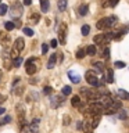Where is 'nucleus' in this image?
Returning a JSON list of instances; mask_svg holds the SVG:
<instances>
[{
	"instance_id": "58836bf2",
	"label": "nucleus",
	"mask_w": 129,
	"mask_h": 133,
	"mask_svg": "<svg viewBox=\"0 0 129 133\" xmlns=\"http://www.w3.org/2000/svg\"><path fill=\"white\" fill-rule=\"evenodd\" d=\"M101 6H103V7H108V6H110V0H103V2H101Z\"/></svg>"
},
{
	"instance_id": "412c9836",
	"label": "nucleus",
	"mask_w": 129,
	"mask_h": 133,
	"mask_svg": "<svg viewBox=\"0 0 129 133\" xmlns=\"http://www.w3.org/2000/svg\"><path fill=\"white\" fill-rule=\"evenodd\" d=\"M106 81L108 83H114V72H112V69H107V78Z\"/></svg>"
},
{
	"instance_id": "4be33fe9",
	"label": "nucleus",
	"mask_w": 129,
	"mask_h": 133,
	"mask_svg": "<svg viewBox=\"0 0 129 133\" xmlns=\"http://www.w3.org/2000/svg\"><path fill=\"white\" fill-rule=\"evenodd\" d=\"M118 96L121 97V100H129V93H128V91H125L124 89L118 90Z\"/></svg>"
},
{
	"instance_id": "c03bdc74",
	"label": "nucleus",
	"mask_w": 129,
	"mask_h": 133,
	"mask_svg": "<svg viewBox=\"0 0 129 133\" xmlns=\"http://www.w3.org/2000/svg\"><path fill=\"white\" fill-rule=\"evenodd\" d=\"M24 4H25V6H31V4H32V0H24Z\"/></svg>"
},
{
	"instance_id": "49530a36",
	"label": "nucleus",
	"mask_w": 129,
	"mask_h": 133,
	"mask_svg": "<svg viewBox=\"0 0 129 133\" xmlns=\"http://www.w3.org/2000/svg\"><path fill=\"white\" fill-rule=\"evenodd\" d=\"M76 128L78 129H82V121H79V122L76 123Z\"/></svg>"
},
{
	"instance_id": "79ce46f5",
	"label": "nucleus",
	"mask_w": 129,
	"mask_h": 133,
	"mask_svg": "<svg viewBox=\"0 0 129 133\" xmlns=\"http://www.w3.org/2000/svg\"><path fill=\"white\" fill-rule=\"evenodd\" d=\"M4 101H6V96H3L2 93H0V104L4 103Z\"/></svg>"
},
{
	"instance_id": "f03ea898",
	"label": "nucleus",
	"mask_w": 129,
	"mask_h": 133,
	"mask_svg": "<svg viewBox=\"0 0 129 133\" xmlns=\"http://www.w3.org/2000/svg\"><path fill=\"white\" fill-rule=\"evenodd\" d=\"M86 111H87V114L92 115V116L93 115H101L103 111H104V107H103V104H100L99 101H94V103L89 104V107L86 108Z\"/></svg>"
},
{
	"instance_id": "09e8293b",
	"label": "nucleus",
	"mask_w": 129,
	"mask_h": 133,
	"mask_svg": "<svg viewBox=\"0 0 129 133\" xmlns=\"http://www.w3.org/2000/svg\"><path fill=\"white\" fill-rule=\"evenodd\" d=\"M0 4H2V0H0Z\"/></svg>"
},
{
	"instance_id": "c756f323",
	"label": "nucleus",
	"mask_w": 129,
	"mask_h": 133,
	"mask_svg": "<svg viewBox=\"0 0 129 133\" xmlns=\"http://www.w3.org/2000/svg\"><path fill=\"white\" fill-rule=\"evenodd\" d=\"M71 91H72L71 86H64V87H62V94H64V96H69Z\"/></svg>"
},
{
	"instance_id": "dca6fc26",
	"label": "nucleus",
	"mask_w": 129,
	"mask_h": 133,
	"mask_svg": "<svg viewBox=\"0 0 129 133\" xmlns=\"http://www.w3.org/2000/svg\"><path fill=\"white\" fill-rule=\"evenodd\" d=\"M50 8V2L49 0H40V10L42 12H47Z\"/></svg>"
},
{
	"instance_id": "0eeeda50",
	"label": "nucleus",
	"mask_w": 129,
	"mask_h": 133,
	"mask_svg": "<svg viewBox=\"0 0 129 133\" xmlns=\"http://www.w3.org/2000/svg\"><path fill=\"white\" fill-rule=\"evenodd\" d=\"M11 15L17 19L22 15V6H21L20 2H15V3L11 4Z\"/></svg>"
},
{
	"instance_id": "a878e982",
	"label": "nucleus",
	"mask_w": 129,
	"mask_h": 133,
	"mask_svg": "<svg viewBox=\"0 0 129 133\" xmlns=\"http://www.w3.org/2000/svg\"><path fill=\"white\" fill-rule=\"evenodd\" d=\"M22 32H24L27 36H33V33H35V32H33V29H32V28H28V26L22 28Z\"/></svg>"
},
{
	"instance_id": "f704fd0d",
	"label": "nucleus",
	"mask_w": 129,
	"mask_h": 133,
	"mask_svg": "<svg viewBox=\"0 0 129 133\" xmlns=\"http://www.w3.org/2000/svg\"><path fill=\"white\" fill-rule=\"evenodd\" d=\"M50 46H51L53 49H56L57 46H58V42H57V39H51V40H50Z\"/></svg>"
},
{
	"instance_id": "37998d69",
	"label": "nucleus",
	"mask_w": 129,
	"mask_h": 133,
	"mask_svg": "<svg viewBox=\"0 0 129 133\" xmlns=\"http://www.w3.org/2000/svg\"><path fill=\"white\" fill-rule=\"evenodd\" d=\"M14 26H15V28H20V26H21V21H20V19H17L15 22H14Z\"/></svg>"
},
{
	"instance_id": "8fccbe9b",
	"label": "nucleus",
	"mask_w": 129,
	"mask_h": 133,
	"mask_svg": "<svg viewBox=\"0 0 129 133\" xmlns=\"http://www.w3.org/2000/svg\"><path fill=\"white\" fill-rule=\"evenodd\" d=\"M128 28H129V25H128Z\"/></svg>"
},
{
	"instance_id": "1a4fd4ad",
	"label": "nucleus",
	"mask_w": 129,
	"mask_h": 133,
	"mask_svg": "<svg viewBox=\"0 0 129 133\" xmlns=\"http://www.w3.org/2000/svg\"><path fill=\"white\" fill-rule=\"evenodd\" d=\"M39 21H40V14H39V12H37V11L31 12V15H29V22H31L32 25H36Z\"/></svg>"
},
{
	"instance_id": "9d476101",
	"label": "nucleus",
	"mask_w": 129,
	"mask_h": 133,
	"mask_svg": "<svg viewBox=\"0 0 129 133\" xmlns=\"http://www.w3.org/2000/svg\"><path fill=\"white\" fill-rule=\"evenodd\" d=\"M56 62H57V54H56V53L50 54V57H49V61H47V68H49V69L54 68V65H56Z\"/></svg>"
},
{
	"instance_id": "4468645a",
	"label": "nucleus",
	"mask_w": 129,
	"mask_h": 133,
	"mask_svg": "<svg viewBox=\"0 0 129 133\" xmlns=\"http://www.w3.org/2000/svg\"><path fill=\"white\" fill-rule=\"evenodd\" d=\"M68 76H69L72 83H79L81 82V76H79L76 72H74V71H68Z\"/></svg>"
},
{
	"instance_id": "e433bc0d",
	"label": "nucleus",
	"mask_w": 129,
	"mask_h": 133,
	"mask_svg": "<svg viewBox=\"0 0 129 133\" xmlns=\"http://www.w3.org/2000/svg\"><path fill=\"white\" fill-rule=\"evenodd\" d=\"M69 121H71L69 115H65L64 116V125H69Z\"/></svg>"
},
{
	"instance_id": "a211bd4d",
	"label": "nucleus",
	"mask_w": 129,
	"mask_h": 133,
	"mask_svg": "<svg viewBox=\"0 0 129 133\" xmlns=\"http://www.w3.org/2000/svg\"><path fill=\"white\" fill-rule=\"evenodd\" d=\"M67 4H68V0H58V2H57V7H58V10H60V11H65Z\"/></svg>"
},
{
	"instance_id": "4c0bfd02",
	"label": "nucleus",
	"mask_w": 129,
	"mask_h": 133,
	"mask_svg": "<svg viewBox=\"0 0 129 133\" xmlns=\"http://www.w3.org/2000/svg\"><path fill=\"white\" fill-rule=\"evenodd\" d=\"M119 118H121V119H125V118H126V111H121V112H119Z\"/></svg>"
},
{
	"instance_id": "c85d7f7f",
	"label": "nucleus",
	"mask_w": 129,
	"mask_h": 133,
	"mask_svg": "<svg viewBox=\"0 0 129 133\" xmlns=\"http://www.w3.org/2000/svg\"><path fill=\"white\" fill-rule=\"evenodd\" d=\"M7 10H8L7 4H0V15H4V14H7Z\"/></svg>"
},
{
	"instance_id": "72a5a7b5",
	"label": "nucleus",
	"mask_w": 129,
	"mask_h": 133,
	"mask_svg": "<svg viewBox=\"0 0 129 133\" xmlns=\"http://www.w3.org/2000/svg\"><path fill=\"white\" fill-rule=\"evenodd\" d=\"M103 57H104V58H108V57H110V49H108V47L104 49V51H103Z\"/></svg>"
},
{
	"instance_id": "393cba45",
	"label": "nucleus",
	"mask_w": 129,
	"mask_h": 133,
	"mask_svg": "<svg viewBox=\"0 0 129 133\" xmlns=\"http://www.w3.org/2000/svg\"><path fill=\"white\" fill-rule=\"evenodd\" d=\"M75 56H76V58H78V60H82V58L86 56V51H85L83 49H79L78 51H76V54H75Z\"/></svg>"
},
{
	"instance_id": "c9c22d12",
	"label": "nucleus",
	"mask_w": 129,
	"mask_h": 133,
	"mask_svg": "<svg viewBox=\"0 0 129 133\" xmlns=\"http://www.w3.org/2000/svg\"><path fill=\"white\" fill-rule=\"evenodd\" d=\"M51 87H50V86H44V90H43V93L44 94H50V93H51Z\"/></svg>"
},
{
	"instance_id": "ddd939ff",
	"label": "nucleus",
	"mask_w": 129,
	"mask_h": 133,
	"mask_svg": "<svg viewBox=\"0 0 129 133\" xmlns=\"http://www.w3.org/2000/svg\"><path fill=\"white\" fill-rule=\"evenodd\" d=\"M39 122H40V119L39 118H35L31 122V126H29V130H31L32 133H37V129H39Z\"/></svg>"
},
{
	"instance_id": "de8ad7c7",
	"label": "nucleus",
	"mask_w": 129,
	"mask_h": 133,
	"mask_svg": "<svg viewBox=\"0 0 129 133\" xmlns=\"http://www.w3.org/2000/svg\"><path fill=\"white\" fill-rule=\"evenodd\" d=\"M4 112H6V110H4V108H3V107H0V115H3V114H4Z\"/></svg>"
},
{
	"instance_id": "7c9ffc66",
	"label": "nucleus",
	"mask_w": 129,
	"mask_h": 133,
	"mask_svg": "<svg viewBox=\"0 0 129 133\" xmlns=\"http://www.w3.org/2000/svg\"><path fill=\"white\" fill-rule=\"evenodd\" d=\"M114 65L117 66V68H125V66H126V64H125L124 61H115Z\"/></svg>"
},
{
	"instance_id": "5701e85b",
	"label": "nucleus",
	"mask_w": 129,
	"mask_h": 133,
	"mask_svg": "<svg viewBox=\"0 0 129 133\" xmlns=\"http://www.w3.org/2000/svg\"><path fill=\"white\" fill-rule=\"evenodd\" d=\"M93 66H94V69L97 71V72H103V71H104V64H103V62H100V61L93 62Z\"/></svg>"
},
{
	"instance_id": "f3484780",
	"label": "nucleus",
	"mask_w": 129,
	"mask_h": 133,
	"mask_svg": "<svg viewBox=\"0 0 129 133\" xmlns=\"http://www.w3.org/2000/svg\"><path fill=\"white\" fill-rule=\"evenodd\" d=\"M71 104H72L74 107L79 108V107L82 105V100H81V97H79V96H74V97L71 98Z\"/></svg>"
},
{
	"instance_id": "f257e3e1",
	"label": "nucleus",
	"mask_w": 129,
	"mask_h": 133,
	"mask_svg": "<svg viewBox=\"0 0 129 133\" xmlns=\"http://www.w3.org/2000/svg\"><path fill=\"white\" fill-rule=\"evenodd\" d=\"M115 21H117L115 17H106V18L99 19L97 24H96V26H97V29H100V31H104V29L111 28L112 25L115 24Z\"/></svg>"
},
{
	"instance_id": "20e7f679",
	"label": "nucleus",
	"mask_w": 129,
	"mask_h": 133,
	"mask_svg": "<svg viewBox=\"0 0 129 133\" xmlns=\"http://www.w3.org/2000/svg\"><path fill=\"white\" fill-rule=\"evenodd\" d=\"M25 71L28 75H35L37 71V65H36V58H29L25 62Z\"/></svg>"
},
{
	"instance_id": "7ed1b4c3",
	"label": "nucleus",
	"mask_w": 129,
	"mask_h": 133,
	"mask_svg": "<svg viewBox=\"0 0 129 133\" xmlns=\"http://www.w3.org/2000/svg\"><path fill=\"white\" fill-rule=\"evenodd\" d=\"M121 107H122V103L119 101V100H112V103L110 105H107L104 108L103 114H107V115H111V114H115L117 111L121 110Z\"/></svg>"
},
{
	"instance_id": "a18cd8bd",
	"label": "nucleus",
	"mask_w": 129,
	"mask_h": 133,
	"mask_svg": "<svg viewBox=\"0 0 129 133\" xmlns=\"http://www.w3.org/2000/svg\"><path fill=\"white\" fill-rule=\"evenodd\" d=\"M29 82H31L32 85H35V83H37V82H39V79H29Z\"/></svg>"
},
{
	"instance_id": "2f4dec72",
	"label": "nucleus",
	"mask_w": 129,
	"mask_h": 133,
	"mask_svg": "<svg viewBox=\"0 0 129 133\" xmlns=\"http://www.w3.org/2000/svg\"><path fill=\"white\" fill-rule=\"evenodd\" d=\"M10 121H11V116H4V118L2 119V121H0V125H4V123H8V122H10Z\"/></svg>"
},
{
	"instance_id": "39448f33",
	"label": "nucleus",
	"mask_w": 129,
	"mask_h": 133,
	"mask_svg": "<svg viewBox=\"0 0 129 133\" xmlns=\"http://www.w3.org/2000/svg\"><path fill=\"white\" fill-rule=\"evenodd\" d=\"M85 79H86V82L89 83V85L99 86V78H97V75H96L94 71H87V72L85 74Z\"/></svg>"
},
{
	"instance_id": "6ab92c4d",
	"label": "nucleus",
	"mask_w": 129,
	"mask_h": 133,
	"mask_svg": "<svg viewBox=\"0 0 129 133\" xmlns=\"http://www.w3.org/2000/svg\"><path fill=\"white\" fill-rule=\"evenodd\" d=\"M85 51H86V54H87V56H94L97 50H96V46H94V44H89V46L86 47V50H85Z\"/></svg>"
},
{
	"instance_id": "aec40b11",
	"label": "nucleus",
	"mask_w": 129,
	"mask_h": 133,
	"mask_svg": "<svg viewBox=\"0 0 129 133\" xmlns=\"http://www.w3.org/2000/svg\"><path fill=\"white\" fill-rule=\"evenodd\" d=\"M87 11H89V7H87V4H82L81 7H79V15L85 17L87 14Z\"/></svg>"
},
{
	"instance_id": "ea45409f",
	"label": "nucleus",
	"mask_w": 129,
	"mask_h": 133,
	"mask_svg": "<svg viewBox=\"0 0 129 133\" xmlns=\"http://www.w3.org/2000/svg\"><path fill=\"white\" fill-rule=\"evenodd\" d=\"M118 2H119V0H110V6L111 7H115L117 4H118Z\"/></svg>"
},
{
	"instance_id": "9b49d317",
	"label": "nucleus",
	"mask_w": 129,
	"mask_h": 133,
	"mask_svg": "<svg viewBox=\"0 0 129 133\" xmlns=\"http://www.w3.org/2000/svg\"><path fill=\"white\" fill-rule=\"evenodd\" d=\"M93 42L94 44H107L106 42V37H104V33H100V35H96L93 37Z\"/></svg>"
},
{
	"instance_id": "423d86ee",
	"label": "nucleus",
	"mask_w": 129,
	"mask_h": 133,
	"mask_svg": "<svg viewBox=\"0 0 129 133\" xmlns=\"http://www.w3.org/2000/svg\"><path fill=\"white\" fill-rule=\"evenodd\" d=\"M65 40H67V24L62 22L58 28V43L60 44H65Z\"/></svg>"
},
{
	"instance_id": "6e6552de",
	"label": "nucleus",
	"mask_w": 129,
	"mask_h": 133,
	"mask_svg": "<svg viewBox=\"0 0 129 133\" xmlns=\"http://www.w3.org/2000/svg\"><path fill=\"white\" fill-rule=\"evenodd\" d=\"M25 47V42H24V37H17L15 42H14V49L17 51H22Z\"/></svg>"
},
{
	"instance_id": "b1692460",
	"label": "nucleus",
	"mask_w": 129,
	"mask_h": 133,
	"mask_svg": "<svg viewBox=\"0 0 129 133\" xmlns=\"http://www.w3.org/2000/svg\"><path fill=\"white\" fill-rule=\"evenodd\" d=\"M4 28H6V31H12L15 26H14V22H11V21H7V22H4Z\"/></svg>"
},
{
	"instance_id": "bb28decb",
	"label": "nucleus",
	"mask_w": 129,
	"mask_h": 133,
	"mask_svg": "<svg viewBox=\"0 0 129 133\" xmlns=\"http://www.w3.org/2000/svg\"><path fill=\"white\" fill-rule=\"evenodd\" d=\"M81 32H82L83 36H87V35H89V32H90V26H89V25H83L82 29H81Z\"/></svg>"
},
{
	"instance_id": "473e14b6",
	"label": "nucleus",
	"mask_w": 129,
	"mask_h": 133,
	"mask_svg": "<svg viewBox=\"0 0 129 133\" xmlns=\"http://www.w3.org/2000/svg\"><path fill=\"white\" fill-rule=\"evenodd\" d=\"M47 51H49V44L43 43L42 44V54H47Z\"/></svg>"
},
{
	"instance_id": "a19ab883",
	"label": "nucleus",
	"mask_w": 129,
	"mask_h": 133,
	"mask_svg": "<svg viewBox=\"0 0 129 133\" xmlns=\"http://www.w3.org/2000/svg\"><path fill=\"white\" fill-rule=\"evenodd\" d=\"M14 93L15 94H21V93H22V87H17V90L14 89Z\"/></svg>"
},
{
	"instance_id": "2eb2a0df",
	"label": "nucleus",
	"mask_w": 129,
	"mask_h": 133,
	"mask_svg": "<svg viewBox=\"0 0 129 133\" xmlns=\"http://www.w3.org/2000/svg\"><path fill=\"white\" fill-rule=\"evenodd\" d=\"M8 42H10V36H8V33H4V32H0V43L3 46L8 44Z\"/></svg>"
},
{
	"instance_id": "cd10ccee",
	"label": "nucleus",
	"mask_w": 129,
	"mask_h": 133,
	"mask_svg": "<svg viewBox=\"0 0 129 133\" xmlns=\"http://www.w3.org/2000/svg\"><path fill=\"white\" fill-rule=\"evenodd\" d=\"M21 64H22V57H17V58H14V61H12V66H15V68H17V66H20Z\"/></svg>"
},
{
	"instance_id": "f8f14e48",
	"label": "nucleus",
	"mask_w": 129,
	"mask_h": 133,
	"mask_svg": "<svg viewBox=\"0 0 129 133\" xmlns=\"http://www.w3.org/2000/svg\"><path fill=\"white\" fill-rule=\"evenodd\" d=\"M61 103H62V97H60V96H53L51 100H50V104H51L53 108H57Z\"/></svg>"
}]
</instances>
